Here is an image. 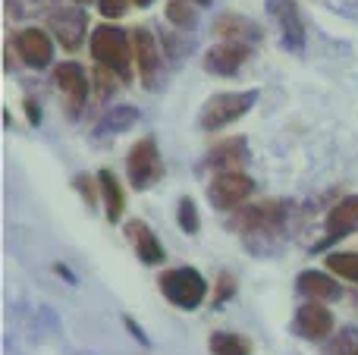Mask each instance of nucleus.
I'll return each mask as SVG.
<instances>
[{
	"label": "nucleus",
	"instance_id": "nucleus-1",
	"mask_svg": "<svg viewBox=\"0 0 358 355\" xmlns=\"http://www.w3.org/2000/svg\"><path fill=\"white\" fill-rule=\"evenodd\" d=\"M236 233L245 239L248 249L255 252H264L271 242H277L283 236V226H286V205L277 198H264L258 205H242L236 211V217L229 220Z\"/></svg>",
	"mask_w": 358,
	"mask_h": 355
},
{
	"label": "nucleus",
	"instance_id": "nucleus-2",
	"mask_svg": "<svg viewBox=\"0 0 358 355\" xmlns=\"http://www.w3.org/2000/svg\"><path fill=\"white\" fill-rule=\"evenodd\" d=\"M92 57L98 66H107L113 69V73L120 75V82H129L132 79V60H136V54H132V35L129 31H123L120 25H98V29L92 31Z\"/></svg>",
	"mask_w": 358,
	"mask_h": 355
},
{
	"label": "nucleus",
	"instance_id": "nucleus-3",
	"mask_svg": "<svg viewBox=\"0 0 358 355\" xmlns=\"http://www.w3.org/2000/svg\"><path fill=\"white\" fill-rule=\"evenodd\" d=\"M255 101H258V88L210 94V98L201 104V110H198V129L214 132V129H223V126L236 123V119H242L248 110H252Z\"/></svg>",
	"mask_w": 358,
	"mask_h": 355
},
{
	"label": "nucleus",
	"instance_id": "nucleus-4",
	"mask_svg": "<svg viewBox=\"0 0 358 355\" xmlns=\"http://www.w3.org/2000/svg\"><path fill=\"white\" fill-rule=\"evenodd\" d=\"M157 287L167 296L170 305L182 308V312H195L204 299H208V280L201 270L195 268H170L157 277Z\"/></svg>",
	"mask_w": 358,
	"mask_h": 355
},
{
	"label": "nucleus",
	"instance_id": "nucleus-5",
	"mask_svg": "<svg viewBox=\"0 0 358 355\" xmlns=\"http://www.w3.org/2000/svg\"><path fill=\"white\" fill-rule=\"evenodd\" d=\"M126 176H129V186L136 189V192L151 189L164 176L161 151H157V142L151 136L138 138L129 148V154H126Z\"/></svg>",
	"mask_w": 358,
	"mask_h": 355
},
{
	"label": "nucleus",
	"instance_id": "nucleus-6",
	"mask_svg": "<svg viewBox=\"0 0 358 355\" xmlns=\"http://www.w3.org/2000/svg\"><path fill=\"white\" fill-rule=\"evenodd\" d=\"M255 192V180L242 170L233 173H214V180L208 182V198L217 211H239Z\"/></svg>",
	"mask_w": 358,
	"mask_h": 355
},
{
	"label": "nucleus",
	"instance_id": "nucleus-7",
	"mask_svg": "<svg viewBox=\"0 0 358 355\" xmlns=\"http://www.w3.org/2000/svg\"><path fill=\"white\" fill-rule=\"evenodd\" d=\"M48 25L54 31V38L60 41V48L66 50H79L85 41V29H88V13L82 6H60V10L48 13Z\"/></svg>",
	"mask_w": 358,
	"mask_h": 355
},
{
	"label": "nucleus",
	"instance_id": "nucleus-8",
	"mask_svg": "<svg viewBox=\"0 0 358 355\" xmlns=\"http://www.w3.org/2000/svg\"><path fill=\"white\" fill-rule=\"evenodd\" d=\"M129 35H132V54H136L138 79H142L145 88H155L157 73H161V44H157V38L145 25H136Z\"/></svg>",
	"mask_w": 358,
	"mask_h": 355
},
{
	"label": "nucleus",
	"instance_id": "nucleus-9",
	"mask_svg": "<svg viewBox=\"0 0 358 355\" xmlns=\"http://www.w3.org/2000/svg\"><path fill=\"white\" fill-rule=\"evenodd\" d=\"M267 16L277 22L286 48L299 54L305 48V19L296 0H267Z\"/></svg>",
	"mask_w": 358,
	"mask_h": 355
},
{
	"label": "nucleus",
	"instance_id": "nucleus-10",
	"mask_svg": "<svg viewBox=\"0 0 358 355\" xmlns=\"http://www.w3.org/2000/svg\"><path fill=\"white\" fill-rule=\"evenodd\" d=\"M292 327H296V333L302 340H311V343H321V340H327L330 333H334L336 321H334V312H330L324 302L317 299H308L305 305H299L296 312V321H292Z\"/></svg>",
	"mask_w": 358,
	"mask_h": 355
},
{
	"label": "nucleus",
	"instance_id": "nucleus-11",
	"mask_svg": "<svg viewBox=\"0 0 358 355\" xmlns=\"http://www.w3.org/2000/svg\"><path fill=\"white\" fill-rule=\"evenodd\" d=\"M13 50L19 54V60L31 69H44L54 60V44H50V35L44 29H22L13 38Z\"/></svg>",
	"mask_w": 358,
	"mask_h": 355
},
{
	"label": "nucleus",
	"instance_id": "nucleus-12",
	"mask_svg": "<svg viewBox=\"0 0 358 355\" xmlns=\"http://www.w3.org/2000/svg\"><path fill=\"white\" fill-rule=\"evenodd\" d=\"M54 85L60 88V94L66 98L69 113L76 117V113L85 107V98H88V75H85V69H82L76 60L60 63V66H54Z\"/></svg>",
	"mask_w": 358,
	"mask_h": 355
},
{
	"label": "nucleus",
	"instance_id": "nucleus-13",
	"mask_svg": "<svg viewBox=\"0 0 358 355\" xmlns=\"http://www.w3.org/2000/svg\"><path fill=\"white\" fill-rule=\"evenodd\" d=\"M252 57V48L248 44H233V41H223V44H214V48L204 50V69L214 75H236L242 66L248 63Z\"/></svg>",
	"mask_w": 358,
	"mask_h": 355
},
{
	"label": "nucleus",
	"instance_id": "nucleus-14",
	"mask_svg": "<svg viewBox=\"0 0 358 355\" xmlns=\"http://www.w3.org/2000/svg\"><path fill=\"white\" fill-rule=\"evenodd\" d=\"M126 239L132 242V249H136L142 264H161L164 258H167L161 239L155 236V230H151L145 220H129V224H126Z\"/></svg>",
	"mask_w": 358,
	"mask_h": 355
},
{
	"label": "nucleus",
	"instance_id": "nucleus-15",
	"mask_svg": "<svg viewBox=\"0 0 358 355\" xmlns=\"http://www.w3.org/2000/svg\"><path fill=\"white\" fill-rule=\"evenodd\" d=\"M245 157H248L245 138H242V136L223 138V142H217L214 148L208 151V167L217 170V173H233V170H242Z\"/></svg>",
	"mask_w": 358,
	"mask_h": 355
},
{
	"label": "nucleus",
	"instance_id": "nucleus-16",
	"mask_svg": "<svg viewBox=\"0 0 358 355\" xmlns=\"http://www.w3.org/2000/svg\"><path fill=\"white\" fill-rule=\"evenodd\" d=\"M214 31L223 41H233V44H252L261 38L258 22H252L248 16H239V13H223L214 22Z\"/></svg>",
	"mask_w": 358,
	"mask_h": 355
},
{
	"label": "nucleus",
	"instance_id": "nucleus-17",
	"mask_svg": "<svg viewBox=\"0 0 358 355\" xmlns=\"http://www.w3.org/2000/svg\"><path fill=\"white\" fill-rule=\"evenodd\" d=\"M324 224H327L330 239L352 233L358 226V195H346L343 201H336V205L327 211V220H324Z\"/></svg>",
	"mask_w": 358,
	"mask_h": 355
},
{
	"label": "nucleus",
	"instance_id": "nucleus-18",
	"mask_svg": "<svg viewBox=\"0 0 358 355\" xmlns=\"http://www.w3.org/2000/svg\"><path fill=\"white\" fill-rule=\"evenodd\" d=\"M98 182H101V201H104V214L110 224H117L126 211V192L120 186V180L110 173V170H101L98 173Z\"/></svg>",
	"mask_w": 358,
	"mask_h": 355
},
{
	"label": "nucleus",
	"instance_id": "nucleus-19",
	"mask_svg": "<svg viewBox=\"0 0 358 355\" xmlns=\"http://www.w3.org/2000/svg\"><path fill=\"white\" fill-rule=\"evenodd\" d=\"M299 293L308 296V299L327 302V299L340 296V287H336V280L330 274H324V270H302V274H299Z\"/></svg>",
	"mask_w": 358,
	"mask_h": 355
},
{
	"label": "nucleus",
	"instance_id": "nucleus-20",
	"mask_svg": "<svg viewBox=\"0 0 358 355\" xmlns=\"http://www.w3.org/2000/svg\"><path fill=\"white\" fill-rule=\"evenodd\" d=\"M208 349H210V355H252V346H248V340L239 337V333H229V331L210 333Z\"/></svg>",
	"mask_w": 358,
	"mask_h": 355
},
{
	"label": "nucleus",
	"instance_id": "nucleus-21",
	"mask_svg": "<svg viewBox=\"0 0 358 355\" xmlns=\"http://www.w3.org/2000/svg\"><path fill=\"white\" fill-rule=\"evenodd\" d=\"M136 123H138V110H136V107L113 104L110 110L104 113V119L98 123V129L101 132H126V129H132Z\"/></svg>",
	"mask_w": 358,
	"mask_h": 355
},
{
	"label": "nucleus",
	"instance_id": "nucleus-22",
	"mask_svg": "<svg viewBox=\"0 0 358 355\" xmlns=\"http://www.w3.org/2000/svg\"><path fill=\"white\" fill-rule=\"evenodd\" d=\"M327 270L358 287V252H330L327 255Z\"/></svg>",
	"mask_w": 358,
	"mask_h": 355
},
{
	"label": "nucleus",
	"instance_id": "nucleus-23",
	"mask_svg": "<svg viewBox=\"0 0 358 355\" xmlns=\"http://www.w3.org/2000/svg\"><path fill=\"white\" fill-rule=\"evenodd\" d=\"M167 19L176 29H192L198 22V3L195 0H167Z\"/></svg>",
	"mask_w": 358,
	"mask_h": 355
},
{
	"label": "nucleus",
	"instance_id": "nucleus-24",
	"mask_svg": "<svg viewBox=\"0 0 358 355\" xmlns=\"http://www.w3.org/2000/svg\"><path fill=\"white\" fill-rule=\"evenodd\" d=\"M176 224L182 233H189V236H195L198 226H201V220H198V208L192 198H179V208H176Z\"/></svg>",
	"mask_w": 358,
	"mask_h": 355
},
{
	"label": "nucleus",
	"instance_id": "nucleus-25",
	"mask_svg": "<svg viewBox=\"0 0 358 355\" xmlns=\"http://www.w3.org/2000/svg\"><path fill=\"white\" fill-rule=\"evenodd\" d=\"M229 299H236V277L229 270H220V277L214 280V296H210V305L220 308Z\"/></svg>",
	"mask_w": 358,
	"mask_h": 355
},
{
	"label": "nucleus",
	"instance_id": "nucleus-26",
	"mask_svg": "<svg viewBox=\"0 0 358 355\" xmlns=\"http://www.w3.org/2000/svg\"><path fill=\"white\" fill-rule=\"evenodd\" d=\"M327 355H358V331L355 327H343L336 340L330 343Z\"/></svg>",
	"mask_w": 358,
	"mask_h": 355
},
{
	"label": "nucleus",
	"instance_id": "nucleus-27",
	"mask_svg": "<svg viewBox=\"0 0 358 355\" xmlns=\"http://www.w3.org/2000/svg\"><path fill=\"white\" fill-rule=\"evenodd\" d=\"M54 0H6V10L13 16L25 19V16H38V13H48Z\"/></svg>",
	"mask_w": 358,
	"mask_h": 355
},
{
	"label": "nucleus",
	"instance_id": "nucleus-28",
	"mask_svg": "<svg viewBox=\"0 0 358 355\" xmlns=\"http://www.w3.org/2000/svg\"><path fill=\"white\" fill-rule=\"evenodd\" d=\"M73 186H76V192L85 198V205L88 208H94L101 201V182L98 180H92V176H85V173H79L73 180Z\"/></svg>",
	"mask_w": 358,
	"mask_h": 355
},
{
	"label": "nucleus",
	"instance_id": "nucleus-29",
	"mask_svg": "<svg viewBox=\"0 0 358 355\" xmlns=\"http://www.w3.org/2000/svg\"><path fill=\"white\" fill-rule=\"evenodd\" d=\"M117 79H120V75L113 73V69H107V66H98V69H94V85H98L101 101H107L113 92H117Z\"/></svg>",
	"mask_w": 358,
	"mask_h": 355
},
{
	"label": "nucleus",
	"instance_id": "nucleus-30",
	"mask_svg": "<svg viewBox=\"0 0 358 355\" xmlns=\"http://www.w3.org/2000/svg\"><path fill=\"white\" fill-rule=\"evenodd\" d=\"M129 3L132 0H98V10H101V16H107V19H120L129 10Z\"/></svg>",
	"mask_w": 358,
	"mask_h": 355
},
{
	"label": "nucleus",
	"instance_id": "nucleus-31",
	"mask_svg": "<svg viewBox=\"0 0 358 355\" xmlns=\"http://www.w3.org/2000/svg\"><path fill=\"white\" fill-rule=\"evenodd\" d=\"M25 117H29V123H31V126L41 123V107H38V101L25 98Z\"/></svg>",
	"mask_w": 358,
	"mask_h": 355
},
{
	"label": "nucleus",
	"instance_id": "nucleus-32",
	"mask_svg": "<svg viewBox=\"0 0 358 355\" xmlns=\"http://www.w3.org/2000/svg\"><path fill=\"white\" fill-rule=\"evenodd\" d=\"M123 324H126V327H129V333H132V337H136V340H138V343H142V346H148V337H145V333H142V327H138V324H136V321H132V318H129V314H126V318H123Z\"/></svg>",
	"mask_w": 358,
	"mask_h": 355
},
{
	"label": "nucleus",
	"instance_id": "nucleus-33",
	"mask_svg": "<svg viewBox=\"0 0 358 355\" xmlns=\"http://www.w3.org/2000/svg\"><path fill=\"white\" fill-rule=\"evenodd\" d=\"M132 3H136V6H142V10H145V6H151V3H155V0H132Z\"/></svg>",
	"mask_w": 358,
	"mask_h": 355
},
{
	"label": "nucleus",
	"instance_id": "nucleus-34",
	"mask_svg": "<svg viewBox=\"0 0 358 355\" xmlns=\"http://www.w3.org/2000/svg\"><path fill=\"white\" fill-rule=\"evenodd\" d=\"M195 3H198V6H208V3H210V0H195Z\"/></svg>",
	"mask_w": 358,
	"mask_h": 355
},
{
	"label": "nucleus",
	"instance_id": "nucleus-35",
	"mask_svg": "<svg viewBox=\"0 0 358 355\" xmlns=\"http://www.w3.org/2000/svg\"><path fill=\"white\" fill-rule=\"evenodd\" d=\"M76 3H88V0H76Z\"/></svg>",
	"mask_w": 358,
	"mask_h": 355
}]
</instances>
